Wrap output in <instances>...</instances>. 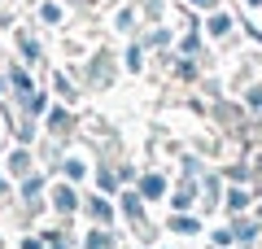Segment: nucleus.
Wrapping results in <instances>:
<instances>
[]
</instances>
